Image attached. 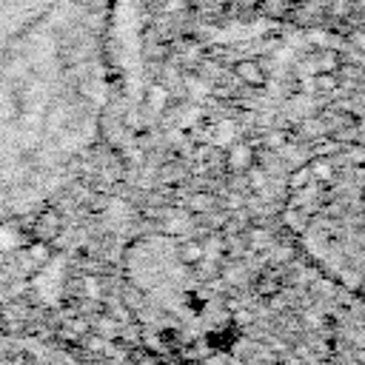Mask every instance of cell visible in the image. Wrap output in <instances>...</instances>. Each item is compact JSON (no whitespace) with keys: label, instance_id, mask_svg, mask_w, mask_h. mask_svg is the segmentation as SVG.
Returning a JSON list of instances; mask_svg holds the SVG:
<instances>
[{"label":"cell","instance_id":"1","mask_svg":"<svg viewBox=\"0 0 365 365\" xmlns=\"http://www.w3.org/2000/svg\"><path fill=\"white\" fill-rule=\"evenodd\" d=\"M106 0H0V225L48 205L103 123Z\"/></svg>","mask_w":365,"mask_h":365}]
</instances>
